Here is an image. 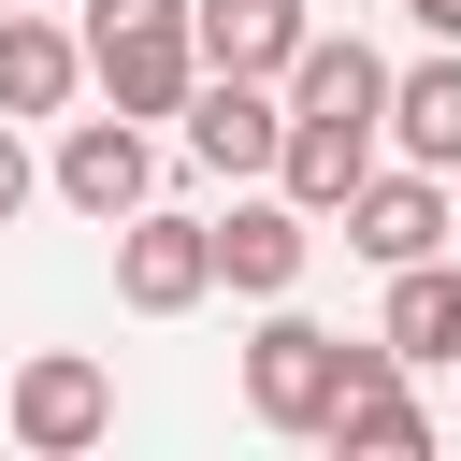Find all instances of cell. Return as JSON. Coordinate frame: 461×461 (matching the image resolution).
Returning <instances> with one entry per match:
<instances>
[{"instance_id":"1","label":"cell","mask_w":461,"mask_h":461,"mask_svg":"<svg viewBox=\"0 0 461 461\" xmlns=\"http://www.w3.org/2000/svg\"><path fill=\"white\" fill-rule=\"evenodd\" d=\"M72 43H86V72H101L115 115H173L187 72H202V58H187V0H86Z\"/></svg>"},{"instance_id":"2","label":"cell","mask_w":461,"mask_h":461,"mask_svg":"<svg viewBox=\"0 0 461 461\" xmlns=\"http://www.w3.org/2000/svg\"><path fill=\"white\" fill-rule=\"evenodd\" d=\"M331 389H346V331H317V317H259V346H245V418L259 432H317L331 418Z\"/></svg>"},{"instance_id":"3","label":"cell","mask_w":461,"mask_h":461,"mask_svg":"<svg viewBox=\"0 0 461 461\" xmlns=\"http://www.w3.org/2000/svg\"><path fill=\"white\" fill-rule=\"evenodd\" d=\"M0 418H14L29 461H72V447L115 432V375H101L86 346H43V360H14V403H0Z\"/></svg>"},{"instance_id":"4","label":"cell","mask_w":461,"mask_h":461,"mask_svg":"<svg viewBox=\"0 0 461 461\" xmlns=\"http://www.w3.org/2000/svg\"><path fill=\"white\" fill-rule=\"evenodd\" d=\"M216 288V245H202V216H158V202H130L115 216V303L130 317H187Z\"/></svg>"},{"instance_id":"5","label":"cell","mask_w":461,"mask_h":461,"mask_svg":"<svg viewBox=\"0 0 461 461\" xmlns=\"http://www.w3.org/2000/svg\"><path fill=\"white\" fill-rule=\"evenodd\" d=\"M317 447H346V461H418V447H432V403L403 389V360H389V346H346V389H331Z\"/></svg>"},{"instance_id":"6","label":"cell","mask_w":461,"mask_h":461,"mask_svg":"<svg viewBox=\"0 0 461 461\" xmlns=\"http://www.w3.org/2000/svg\"><path fill=\"white\" fill-rule=\"evenodd\" d=\"M187 158L202 173H274V130H288V101H274V72H187Z\"/></svg>"},{"instance_id":"7","label":"cell","mask_w":461,"mask_h":461,"mask_svg":"<svg viewBox=\"0 0 461 461\" xmlns=\"http://www.w3.org/2000/svg\"><path fill=\"white\" fill-rule=\"evenodd\" d=\"M43 187H58L72 216H101V230H115V216L158 187V158H144V115H72V130H58V158H43Z\"/></svg>"},{"instance_id":"8","label":"cell","mask_w":461,"mask_h":461,"mask_svg":"<svg viewBox=\"0 0 461 461\" xmlns=\"http://www.w3.org/2000/svg\"><path fill=\"white\" fill-rule=\"evenodd\" d=\"M202 245H216V288H245V303H288V288H303V259H317V216L274 187V202H230V216H202Z\"/></svg>"},{"instance_id":"9","label":"cell","mask_w":461,"mask_h":461,"mask_svg":"<svg viewBox=\"0 0 461 461\" xmlns=\"http://www.w3.org/2000/svg\"><path fill=\"white\" fill-rule=\"evenodd\" d=\"M331 216H346V245H360L375 274H389V259H432V245H447V173H418V158H403V173H360Z\"/></svg>"},{"instance_id":"10","label":"cell","mask_w":461,"mask_h":461,"mask_svg":"<svg viewBox=\"0 0 461 461\" xmlns=\"http://www.w3.org/2000/svg\"><path fill=\"white\" fill-rule=\"evenodd\" d=\"M303 0H187V58L202 72H288L303 58Z\"/></svg>"},{"instance_id":"11","label":"cell","mask_w":461,"mask_h":461,"mask_svg":"<svg viewBox=\"0 0 461 461\" xmlns=\"http://www.w3.org/2000/svg\"><path fill=\"white\" fill-rule=\"evenodd\" d=\"M389 360H461V259H389V317H375Z\"/></svg>"},{"instance_id":"12","label":"cell","mask_w":461,"mask_h":461,"mask_svg":"<svg viewBox=\"0 0 461 461\" xmlns=\"http://www.w3.org/2000/svg\"><path fill=\"white\" fill-rule=\"evenodd\" d=\"M72 86H86V43L0 0V115H14V130H29V115H72Z\"/></svg>"},{"instance_id":"13","label":"cell","mask_w":461,"mask_h":461,"mask_svg":"<svg viewBox=\"0 0 461 461\" xmlns=\"http://www.w3.org/2000/svg\"><path fill=\"white\" fill-rule=\"evenodd\" d=\"M418 173H461V43L447 58H418V72H389V115H375Z\"/></svg>"},{"instance_id":"14","label":"cell","mask_w":461,"mask_h":461,"mask_svg":"<svg viewBox=\"0 0 461 461\" xmlns=\"http://www.w3.org/2000/svg\"><path fill=\"white\" fill-rule=\"evenodd\" d=\"M29 187H43V158H29V144H14V115H0V230L29 216Z\"/></svg>"},{"instance_id":"15","label":"cell","mask_w":461,"mask_h":461,"mask_svg":"<svg viewBox=\"0 0 461 461\" xmlns=\"http://www.w3.org/2000/svg\"><path fill=\"white\" fill-rule=\"evenodd\" d=\"M403 14H418V29H432V43H461V0H403Z\"/></svg>"},{"instance_id":"16","label":"cell","mask_w":461,"mask_h":461,"mask_svg":"<svg viewBox=\"0 0 461 461\" xmlns=\"http://www.w3.org/2000/svg\"><path fill=\"white\" fill-rule=\"evenodd\" d=\"M447 245H461V202H447Z\"/></svg>"}]
</instances>
